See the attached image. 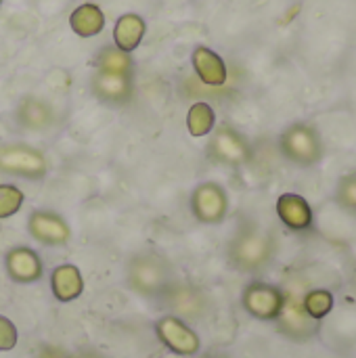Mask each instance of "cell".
I'll return each instance as SVG.
<instances>
[{
  "mask_svg": "<svg viewBox=\"0 0 356 358\" xmlns=\"http://www.w3.org/2000/svg\"><path fill=\"white\" fill-rule=\"evenodd\" d=\"M304 306H306V313H308L313 319H321V317H325V315L332 310L334 298H332V294H327V292H313V294H308Z\"/></svg>",
  "mask_w": 356,
  "mask_h": 358,
  "instance_id": "obj_21",
  "label": "cell"
},
{
  "mask_svg": "<svg viewBox=\"0 0 356 358\" xmlns=\"http://www.w3.org/2000/svg\"><path fill=\"white\" fill-rule=\"evenodd\" d=\"M155 329H157V336L164 342V346H168L172 352H176L180 357H193L199 352L197 334L191 327H187L180 319L164 317L157 321Z\"/></svg>",
  "mask_w": 356,
  "mask_h": 358,
  "instance_id": "obj_4",
  "label": "cell"
},
{
  "mask_svg": "<svg viewBox=\"0 0 356 358\" xmlns=\"http://www.w3.org/2000/svg\"><path fill=\"white\" fill-rule=\"evenodd\" d=\"M17 120L29 130H44L52 124V109L40 99H25L17 109Z\"/></svg>",
  "mask_w": 356,
  "mask_h": 358,
  "instance_id": "obj_16",
  "label": "cell"
},
{
  "mask_svg": "<svg viewBox=\"0 0 356 358\" xmlns=\"http://www.w3.org/2000/svg\"><path fill=\"white\" fill-rule=\"evenodd\" d=\"M27 229H29L31 237L44 245H65L71 239L69 224L59 214L48 212V210L31 212Z\"/></svg>",
  "mask_w": 356,
  "mask_h": 358,
  "instance_id": "obj_5",
  "label": "cell"
},
{
  "mask_svg": "<svg viewBox=\"0 0 356 358\" xmlns=\"http://www.w3.org/2000/svg\"><path fill=\"white\" fill-rule=\"evenodd\" d=\"M227 193L216 182H201L191 195V212L204 224H218L227 216Z\"/></svg>",
  "mask_w": 356,
  "mask_h": 358,
  "instance_id": "obj_3",
  "label": "cell"
},
{
  "mask_svg": "<svg viewBox=\"0 0 356 358\" xmlns=\"http://www.w3.org/2000/svg\"><path fill=\"white\" fill-rule=\"evenodd\" d=\"M69 25H71V29L80 38H92V36H97V34L103 31V27H105V15H103V10L97 4L86 2V4H80L71 13Z\"/></svg>",
  "mask_w": 356,
  "mask_h": 358,
  "instance_id": "obj_14",
  "label": "cell"
},
{
  "mask_svg": "<svg viewBox=\"0 0 356 358\" xmlns=\"http://www.w3.org/2000/svg\"><path fill=\"white\" fill-rule=\"evenodd\" d=\"M50 289L59 302H73L84 292V281L73 264H61L50 275Z\"/></svg>",
  "mask_w": 356,
  "mask_h": 358,
  "instance_id": "obj_10",
  "label": "cell"
},
{
  "mask_svg": "<svg viewBox=\"0 0 356 358\" xmlns=\"http://www.w3.org/2000/svg\"><path fill=\"white\" fill-rule=\"evenodd\" d=\"M0 4H2V0H0Z\"/></svg>",
  "mask_w": 356,
  "mask_h": 358,
  "instance_id": "obj_24",
  "label": "cell"
},
{
  "mask_svg": "<svg viewBox=\"0 0 356 358\" xmlns=\"http://www.w3.org/2000/svg\"><path fill=\"white\" fill-rule=\"evenodd\" d=\"M6 273L17 283H34L42 277V260L31 248H13L4 258Z\"/></svg>",
  "mask_w": 356,
  "mask_h": 358,
  "instance_id": "obj_7",
  "label": "cell"
},
{
  "mask_svg": "<svg viewBox=\"0 0 356 358\" xmlns=\"http://www.w3.org/2000/svg\"><path fill=\"white\" fill-rule=\"evenodd\" d=\"M279 218L292 229H304L311 224V208L300 195H281L277 201Z\"/></svg>",
  "mask_w": 356,
  "mask_h": 358,
  "instance_id": "obj_15",
  "label": "cell"
},
{
  "mask_svg": "<svg viewBox=\"0 0 356 358\" xmlns=\"http://www.w3.org/2000/svg\"><path fill=\"white\" fill-rule=\"evenodd\" d=\"M92 90L94 94L109 105H126L132 99L134 86L130 76H111L97 71L92 78Z\"/></svg>",
  "mask_w": 356,
  "mask_h": 358,
  "instance_id": "obj_8",
  "label": "cell"
},
{
  "mask_svg": "<svg viewBox=\"0 0 356 358\" xmlns=\"http://www.w3.org/2000/svg\"><path fill=\"white\" fill-rule=\"evenodd\" d=\"M210 151L218 162H225V164H239L248 157L245 141L231 128H220L214 134Z\"/></svg>",
  "mask_w": 356,
  "mask_h": 358,
  "instance_id": "obj_11",
  "label": "cell"
},
{
  "mask_svg": "<svg viewBox=\"0 0 356 358\" xmlns=\"http://www.w3.org/2000/svg\"><path fill=\"white\" fill-rule=\"evenodd\" d=\"M0 170L13 176L38 180L46 174V159L34 147L6 145L0 149Z\"/></svg>",
  "mask_w": 356,
  "mask_h": 358,
  "instance_id": "obj_2",
  "label": "cell"
},
{
  "mask_svg": "<svg viewBox=\"0 0 356 358\" xmlns=\"http://www.w3.org/2000/svg\"><path fill=\"white\" fill-rule=\"evenodd\" d=\"M243 304L248 308L250 315L258 317V319H275L279 317L281 308H283V296L264 283H254L245 289L243 294Z\"/></svg>",
  "mask_w": 356,
  "mask_h": 358,
  "instance_id": "obj_6",
  "label": "cell"
},
{
  "mask_svg": "<svg viewBox=\"0 0 356 358\" xmlns=\"http://www.w3.org/2000/svg\"><path fill=\"white\" fill-rule=\"evenodd\" d=\"M193 67L199 80L208 86H222L227 82V65L222 57L206 46L193 50Z\"/></svg>",
  "mask_w": 356,
  "mask_h": 358,
  "instance_id": "obj_9",
  "label": "cell"
},
{
  "mask_svg": "<svg viewBox=\"0 0 356 358\" xmlns=\"http://www.w3.org/2000/svg\"><path fill=\"white\" fill-rule=\"evenodd\" d=\"M285 149L294 155V157H308L315 149L313 136L304 130H292L285 136Z\"/></svg>",
  "mask_w": 356,
  "mask_h": 358,
  "instance_id": "obj_20",
  "label": "cell"
},
{
  "mask_svg": "<svg viewBox=\"0 0 356 358\" xmlns=\"http://www.w3.org/2000/svg\"><path fill=\"white\" fill-rule=\"evenodd\" d=\"M266 254H269L266 239L260 237V235H256V233L241 235L235 241L233 250H231V256H233L235 264L241 266V268H245V271H250V268L258 266L260 262H264Z\"/></svg>",
  "mask_w": 356,
  "mask_h": 358,
  "instance_id": "obj_12",
  "label": "cell"
},
{
  "mask_svg": "<svg viewBox=\"0 0 356 358\" xmlns=\"http://www.w3.org/2000/svg\"><path fill=\"white\" fill-rule=\"evenodd\" d=\"M40 358H71L67 357L63 350H59V348H44L42 352H40Z\"/></svg>",
  "mask_w": 356,
  "mask_h": 358,
  "instance_id": "obj_23",
  "label": "cell"
},
{
  "mask_svg": "<svg viewBox=\"0 0 356 358\" xmlns=\"http://www.w3.org/2000/svg\"><path fill=\"white\" fill-rule=\"evenodd\" d=\"M84 358H86V357H84Z\"/></svg>",
  "mask_w": 356,
  "mask_h": 358,
  "instance_id": "obj_25",
  "label": "cell"
},
{
  "mask_svg": "<svg viewBox=\"0 0 356 358\" xmlns=\"http://www.w3.org/2000/svg\"><path fill=\"white\" fill-rule=\"evenodd\" d=\"M97 71L111 73V76H130L134 71V61L130 52L120 50L118 46H107L97 57Z\"/></svg>",
  "mask_w": 356,
  "mask_h": 358,
  "instance_id": "obj_17",
  "label": "cell"
},
{
  "mask_svg": "<svg viewBox=\"0 0 356 358\" xmlns=\"http://www.w3.org/2000/svg\"><path fill=\"white\" fill-rule=\"evenodd\" d=\"M23 191L15 185H0V220L15 216L23 206Z\"/></svg>",
  "mask_w": 356,
  "mask_h": 358,
  "instance_id": "obj_19",
  "label": "cell"
},
{
  "mask_svg": "<svg viewBox=\"0 0 356 358\" xmlns=\"http://www.w3.org/2000/svg\"><path fill=\"white\" fill-rule=\"evenodd\" d=\"M170 275H172V271H170L168 262L153 252L134 256L128 266L130 285L145 296H157L164 289H168Z\"/></svg>",
  "mask_w": 356,
  "mask_h": 358,
  "instance_id": "obj_1",
  "label": "cell"
},
{
  "mask_svg": "<svg viewBox=\"0 0 356 358\" xmlns=\"http://www.w3.org/2000/svg\"><path fill=\"white\" fill-rule=\"evenodd\" d=\"M214 124H216V113H214V109L208 103L201 101V103L191 105V109L187 113V126H189L191 136L199 138V136L210 134Z\"/></svg>",
  "mask_w": 356,
  "mask_h": 358,
  "instance_id": "obj_18",
  "label": "cell"
},
{
  "mask_svg": "<svg viewBox=\"0 0 356 358\" xmlns=\"http://www.w3.org/2000/svg\"><path fill=\"white\" fill-rule=\"evenodd\" d=\"M17 346V327L0 315V350H13Z\"/></svg>",
  "mask_w": 356,
  "mask_h": 358,
  "instance_id": "obj_22",
  "label": "cell"
},
{
  "mask_svg": "<svg viewBox=\"0 0 356 358\" xmlns=\"http://www.w3.org/2000/svg\"><path fill=\"white\" fill-rule=\"evenodd\" d=\"M145 36V21L136 13H126L115 21L113 27V40L115 46L124 52H132L138 48L141 40Z\"/></svg>",
  "mask_w": 356,
  "mask_h": 358,
  "instance_id": "obj_13",
  "label": "cell"
}]
</instances>
